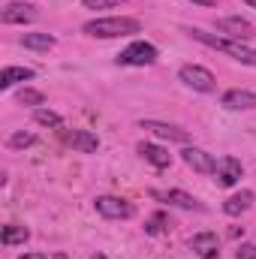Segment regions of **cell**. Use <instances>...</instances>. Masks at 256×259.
Returning a JSON list of instances; mask_svg holds the SVG:
<instances>
[{
    "label": "cell",
    "mask_w": 256,
    "mask_h": 259,
    "mask_svg": "<svg viewBox=\"0 0 256 259\" xmlns=\"http://www.w3.org/2000/svg\"><path fill=\"white\" fill-rule=\"evenodd\" d=\"M157 55H160L157 46H151L145 39H136V42H130L115 61H118V66H151L157 61Z\"/></svg>",
    "instance_id": "4"
},
{
    "label": "cell",
    "mask_w": 256,
    "mask_h": 259,
    "mask_svg": "<svg viewBox=\"0 0 256 259\" xmlns=\"http://www.w3.org/2000/svg\"><path fill=\"white\" fill-rule=\"evenodd\" d=\"M61 136H64L66 145L72 151H78V154H97L100 151V139L91 130H61Z\"/></svg>",
    "instance_id": "9"
},
{
    "label": "cell",
    "mask_w": 256,
    "mask_h": 259,
    "mask_svg": "<svg viewBox=\"0 0 256 259\" xmlns=\"http://www.w3.org/2000/svg\"><path fill=\"white\" fill-rule=\"evenodd\" d=\"M33 18H36V6L33 3H24V0H12L0 12V21L3 24H30Z\"/></svg>",
    "instance_id": "10"
},
{
    "label": "cell",
    "mask_w": 256,
    "mask_h": 259,
    "mask_svg": "<svg viewBox=\"0 0 256 259\" xmlns=\"http://www.w3.org/2000/svg\"><path fill=\"white\" fill-rule=\"evenodd\" d=\"M181 160L190 166L193 172H199V175H214V172H217V160H214V154H208L205 148L187 145V148L181 151Z\"/></svg>",
    "instance_id": "7"
},
{
    "label": "cell",
    "mask_w": 256,
    "mask_h": 259,
    "mask_svg": "<svg viewBox=\"0 0 256 259\" xmlns=\"http://www.w3.org/2000/svg\"><path fill=\"white\" fill-rule=\"evenodd\" d=\"M94 208H97V214L106 217V220H130V217L136 214L133 202L124 199V196H97V199H94Z\"/></svg>",
    "instance_id": "5"
},
{
    "label": "cell",
    "mask_w": 256,
    "mask_h": 259,
    "mask_svg": "<svg viewBox=\"0 0 256 259\" xmlns=\"http://www.w3.org/2000/svg\"><path fill=\"white\" fill-rule=\"evenodd\" d=\"M55 42H58V39H55L52 33H24V36H21V46L30 49V52H52Z\"/></svg>",
    "instance_id": "19"
},
{
    "label": "cell",
    "mask_w": 256,
    "mask_h": 259,
    "mask_svg": "<svg viewBox=\"0 0 256 259\" xmlns=\"http://www.w3.org/2000/svg\"><path fill=\"white\" fill-rule=\"evenodd\" d=\"M214 175H217V178H214L217 187H235V184L241 181V175H244V166H241L238 157H220Z\"/></svg>",
    "instance_id": "8"
},
{
    "label": "cell",
    "mask_w": 256,
    "mask_h": 259,
    "mask_svg": "<svg viewBox=\"0 0 256 259\" xmlns=\"http://www.w3.org/2000/svg\"><path fill=\"white\" fill-rule=\"evenodd\" d=\"M36 145V136L33 133H12L6 139V148L9 151H24V148H33Z\"/></svg>",
    "instance_id": "22"
},
{
    "label": "cell",
    "mask_w": 256,
    "mask_h": 259,
    "mask_svg": "<svg viewBox=\"0 0 256 259\" xmlns=\"http://www.w3.org/2000/svg\"><path fill=\"white\" fill-rule=\"evenodd\" d=\"M18 103H21V106H36V109H39V106L46 103V94L36 91V88H21V91H18Z\"/></svg>",
    "instance_id": "23"
},
{
    "label": "cell",
    "mask_w": 256,
    "mask_h": 259,
    "mask_svg": "<svg viewBox=\"0 0 256 259\" xmlns=\"http://www.w3.org/2000/svg\"><path fill=\"white\" fill-rule=\"evenodd\" d=\"M151 199L157 202H166V205H175V208H184V211H199V199L184 190H151Z\"/></svg>",
    "instance_id": "14"
},
{
    "label": "cell",
    "mask_w": 256,
    "mask_h": 259,
    "mask_svg": "<svg viewBox=\"0 0 256 259\" xmlns=\"http://www.w3.org/2000/svg\"><path fill=\"white\" fill-rule=\"evenodd\" d=\"M139 154H142V160L151 163L154 169H169V166H172V154H169L166 148L154 145V142H139Z\"/></svg>",
    "instance_id": "15"
},
{
    "label": "cell",
    "mask_w": 256,
    "mask_h": 259,
    "mask_svg": "<svg viewBox=\"0 0 256 259\" xmlns=\"http://www.w3.org/2000/svg\"><path fill=\"white\" fill-rule=\"evenodd\" d=\"M220 106L229 112H247V109H256V94L244 91V88H232L220 97Z\"/></svg>",
    "instance_id": "11"
},
{
    "label": "cell",
    "mask_w": 256,
    "mask_h": 259,
    "mask_svg": "<svg viewBox=\"0 0 256 259\" xmlns=\"http://www.w3.org/2000/svg\"><path fill=\"white\" fill-rule=\"evenodd\" d=\"M169 226H172V223H169V214H166V211H157V214H151V217L145 220V232H148V235H163Z\"/></svg>",
    "instance_id": "20"
},
{
    "label": "cell",
    "mask_w": 256,
    "mask_h": 259,
    "mask_svg": "<svg viewBox=\"0 0 256 259\" xmlns=\"http://www.w3.org/2000/svg\"><path fill=\"white\" fill-rule=\"evenodd\" d=\"M187 33H190L196 42H202V46H208V49H214V52L232 58V61H238V64L256 66V49H250V46L241 42V39H232V36H223V33H208V30H202V27H187Z\"/></svg>",
    "instance_id": "1"
},
{
    "label": "cell",
    "mask_w": 256,
    "mask_h": 259,
    "mask_svg": "<svg viewBox=\"0 0 256 259\" xmlns=\"http://www.w3.org/2000/svg\"><path fill=\"white\" fill-rule=\"evenodd\" d=\"M18 259H49V253H21Z\"/></svg>",
    "instance_id": "26"
},
{
    "label": "cell",
    "mask_w": 256,
    "mask_h": 259,
    "mask_svg": "<svg viewBox=\"0 0 256 259\" xmlns=\"http://www.w3.org/2000/svg\"><path fill=\"white\" fill-rule=\"evenodd\" d=\"M250 205H253V193H250V190H241V193H232L226 202H223V214H229V217H241Z\"/></svg>",
    "instance_id": "17"
},
{
    "label": "cell",
    "mask_w": 256,
    "mask_h": 259,
    "mask_svg": "<svg viewBox=\"0 0 256 259\" xmlns=\"http://www.w3.org/2000/svg\"><path fill=\"white\" fill-rule=\"evenodd\" d=\"M33 121L36 124H42V127H55V130H64V118L58 115V112H52V109H33Z\"/></svg>",
    "instance_id": "21"
},
{
    "label": "cell",
    "mask_w": 256,
    "mask_h": 259,
    "mask_svg": "<svg viewBox=\"0 0 256 259\" xmlns=\"http://www.w3.org/2000/svg\"><path fill=\"white\" fill-rule=\"evenodd\" d=\"M190 3H196V6H217V0H190Z\"/></svg>",
    "instance_id": "27"
},
{
    "label": "cell",
    "mask_w": 256,
    "mask_h": 259,
    "mask_svg": "<svg viewBox=\"0 0 256 259\" xmlns=\"http://www.w3.org/2000/svg\"><path fill=\"white\" fill-rule=\"evenodd\" d=\"M27 238H30V229H27V226H18V223H9V226H3V232H0V244H3V247L24 244Z\"/></svg>",
    "instance_id": "18"
},
{
    "label": "cell",
    "mask_w": 256,
    "mask_h": 259,
    "mask_svg": "<svg viewBox=\"0 0 256 259\" xmlns=\"http://www.w3.org/2000/svg\"><path fill=\"white\" fill-rule=\"evenodd\" d=\"M190 250L199 259H217L220 256V238H217V232H199V235H193Z\"/></svg>",
    "instance_id": "13"
},
{
    "label": "cell",
    "mask_w": 256,
    "mask_h": 259,
    "mask_svg": "<svg viewBox=\"0 0 256 259\" xmlns=\"http://www.w3.org/2000/svg\"><path fill=\"white\" fill-rule=\"evenodd\" d=\"M33 75L36 72L30 66H3V72H0V91H9L18 81H30Z\"/></svg>",
    "instance_id": "16"
},
{
    "label": "cell",
    "mask_w": 256,
    "mask_h": 259,
    "mask_svg": "<svg viewBox=\"0 0 256 259\" xmlns=\"http://www.w3.org/2000/svg\"><path fill=\"white\" fill-rule=\"evenodd\" d=\"M214 27H217V33L232 36V39H241V42H247V39H253V36H256L253 21L241 18V15H223V18H217V21H214Z\"/></svg>",
    "instance_id": "6"
},
{
    "label": "cell",
    "mask_w": 256,
    "mask_h": 259,
    "mask_svg": "<svg viewBox=\"0 0 256 259\" xmlns=\"http://www.w3.org/2000/svg\"><path fill=\"white\" fill-rule=\"evenodd\" d=\"M244 3H247V6H253V9H256V0H244Z\"/></svg>",
    "instance_id": "29"
},
{
    "label": "cell",
    "mask_w": 256,
    "mask_h": 259,
    "mask_svg": "<svg viewBox=\"0 0 256 259\" xmlns=\"http://www.w3.org/2000/svg\"><path fill=\"white\" fill-rule=\"evenodd\" d=\"M235 256L238 259H256V244H241Z\"/></svg>",
    "instance_id": "25"
},
{
    "label": "cell",
    "mask_w": 256,
    "mask_h": 259,
    "mask_svg": "<svg viewBox=\"0 0 256 259\" xmlns=\"http://www.w3.org/2000/svg\"><path fill=\"white\" fill-rule=\"evenodd\" d=\"M139 127L154 133V136H160V139H169V142H181V145L190 142V133L187 130L175 127V124H166V121H139Z\"/></svg>",
    "instance_id": "12"
},
{
    "label": "cell",
    "mask_w": 256,
    "mask_h": 259,
    "mask_svg": "<svg viewBox=\"0 0 256 259\" xmlns=\"http://www.w3.org/2000/svg\"><path fill=\"white\" fill-rule=\"evenodd\" d=\"M178 81H181L184 88L196 91V94H211V91L217 88L214 72L205 69V66H199V64H184L181 66V69H178Z\"/></svg>",
    "instance_id": "3"
},
{
    "label": "cell",
    "mask_w": 256,
    "mask_h": 259,
    "mask_svg": "<svg viewBox=\"0 0 256 259\" xmlns=\"http://www.w3.org/2000/svg\"><path fill=\"white\" fill-rule=\"evenodd\" d=\"M81 30L94 39H118V36H133L142 33V21L133 15H106V18H94L84 21Z\"/></svg>",
    "instance_id": "2"
},
{
    "label": "cell",
    "mask_w": 256,
    "mask_h": 259,
    "mask_svg": "<svg viewBox=\"0 0 256 259\" xmlns=\"http://www.w3.org/2000/svg\"><path fill=\"white\" fill-rule=\"evenodd\" d=\"M91 259H109V256H106V253H94Z\"/></svg>",
    "instance_id": "28"
},
{
    "label": "cell",
    "mask_w": 256,
    "mask_h": 259,
    "mask_svg": "<svg viewBox=\"0 0 256 259\" xmlns=\"http://www.w3.org/2000/svg\"><path fill=\"white\" fill-rule=\"evenodd\" d=\"M121 3H127V0H81L84 9H115Z\"/></svg>",
    "instance_id": "24"
}]
</instances>
